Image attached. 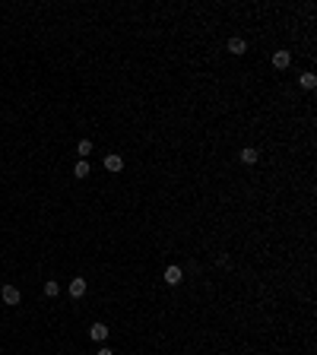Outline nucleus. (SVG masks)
<instances>
[{"mask_svg":"<svg viewBox=\"0 0 317 355\" xmlns=\"http://www.w3.org/2000/svg\"><path fill=\"white\" fill-rule=\"evenodd\" d=\"M162 279H165L168 285H178L181 279H184V273H181V266H174V263H171V266H165V273H162Z\"/></svg>","mask_w":317,"mask_h":355,"instance_id":"nucleus-1","label":"nucleus"},{"mask_svg":"<svg viewBox=\"0 0 317 355\" xmlns=\"http://www.w3.org/2000/svg\"><path fill=\"white\" fill-rule=\"evenodd\" d=\"M225 48H228V54L241 57V54L247 51V42H244V38H238V35H235V38H228V45H225Z\"/></svg>","mask_w":317,"mask_h":355,"instance_id":"nucleus-2","label":"nucleus"},{"mask_svg":"<svg viewBox=\"0 0 317 355\" xmlns=\"http://www.w3.org/2000/svg\"><path fill=\"white\" fill-rule=\"evenodd\" d=\"M105 168L111 171V175H118V171L124 168V159H121L118 152H111V156H105Z\"/></svg>","mask_w":317,"mask_h":355,"instance_id":"nucleus-3","label":"nucleus"},{"mask_svg":"<svg viewBox=\"0 0 317 355\" xmlns=\"http://www.w3.org/2000/svg\"><path fill=\"white\" fill-rule=\"evenodd\" d=\"M289 64H292V54H289V51H273V67L276 70H286Z\"/></svg>","mask_w":317,"mask_h":355,"instance_id":"nucleus-4","label":"nucleus"},{"mask_svg":"<svg viewBox=\"0 0 317 355\" xmlns=\"http://www.w3.org/2000/svg\"><path fill=\"white\" fill-rule=\"evenodd\" d=\"M0 298H3L6 305H19V289L16 285H3V289H0Z\"/></svg>","mask_w":317,"mask_h":355,"instance_id":"nucleus-5","label":"nucleus"},{"mask_svg":"<svg viewBox=\"0 0 317 355\" xmlns=\"http://www.w3.org/2000/svg\"><path fill=\"white\" fill-rule=\"evenodd\" d=\"M89 339L105 343V339H108V327H105V324H92V327H89Z\"/></svg>","mask_w":317,"mask_h":355,"instance_id":"nucleus-6","label":"nucleus"},{"mask_svg":"<svg viewBox=\"0 0 317 355\" xmlns=\"http://www.w3.org/2000/svg\"><path fill=\"white\" fill-rule=\"evenodd\" d=\"M86 295V279H70V298H83Z\"/></svg>","mask_w":317,"mask_h":355,"instance_id":"nucleus-7","label":"nucleus"},{"mask_svg":"<svg viewBox=\"0 0 317 355\" xmlns=\"http://www.w3.org/2000/svg\"><path fill=\"white\" fill-rule=\"evenodd\" d=\"M257 156H260V152L254 149V146H244V149L238 152V159H241V162H244V165H254V162H257Z\"/></svg>","mask_w":317,"mask_h":355,"instance_id":"nucleus-8","label":"nucleus"},{"mask_svg":"<svg viewBox=\"0 0 317 355\" xmlns=\"http://www.w3.org/2000/svg\"><path fill=\"white\" fill-rule=\"evenodd\" d=\"M298 83H301V89H314V86H317V76H314L311 70H308V73H301Z\"/></svg>","mask_w":317,"mask_h":355,"instance_id":"nucleus-9","label":"nucleus"},{"mask_svg":"<svg viewBox=\"0 0 317 355\" xmlns=\"http://www.w3.org/2000/svg\"><path fill=\"white\" fill-rule=\"evenodd\" d=\"M73 175H76V178H89V162H86V159H79L76 168H73Z\"/></svg>","mask_w":317,"mask_h":355,"instance_id":"nucleus-10","label":"nucleus"},{"mask_svg":"<svg viewBox=\"0 0 317 355\" xmlns=\"http://www.w3.org/2000/svg\"><path fill=\"white\" fill-rule=\"evenodd\" d=\"M76 152H79V159H86L92 152V140H79V143H76Z\"/></svg>","mask_w":317,"mask_h":355,"instance_id":"nucleus-11","label":"nucleus"},{"mask_svg":"<svg viewBox=\"0 0 317 355\" xmlns=\"http://www.w3.org/2000/svg\"><path fill=\"white\" fill-rule=\"evenodd\" d=\"M45 295H48V298H57V295H60V285L54 283V279H48V283H45Z\"/></svg>","mask_w":317,"mask_h":355,"instance_id":"nucleus-12","label":"nucleus"},{"mask_svg":"<svg viewBox=\"0 0 317 355\" xmlns=\"http://www.w3.org/2000/svg\"><path fill=\"white\" fill-rule=\"evenodd\" d=\"M96 355H114V352H111V349H98Z\"/></svg>","mask_w":317,"mask_h":355,"instance_id":"nucleus-13","label":"nucleus"}]
</instances>
